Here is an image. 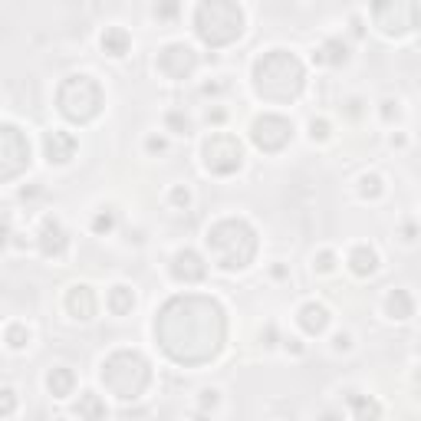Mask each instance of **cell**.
<instances>
[{
    "label": "cell",
    "instance_id": "cell-1",
    "mask_svg": "<svg viewBox=\"0 0 421 421\" xmlns=\"http://www.w3.org/2000/svg\"><path fill=\"white\" fill-rule=\"evenodd\" d=\"M178 306L188 323H178L171 313H162V319L155 326V332H162V346L171 349V346L188 332V342L181 346L178 362H201V359L214 356V352L221 349V336H224V323H221L217 303L188 296V300H178Z\"/></svg>",
    "mask_w": 421,
    "mask_h": 421
},
{
    "label": "cell",
    "instance_id": "cell-2",
    "mask_svg": "<svg viewBox=\"0 0 421 421\" xmlns=\"http://www.w3.org/2000/svg\"><path fill=\"white\" fill-rule=\"evenodd\" d=\"M303 86V70L290 53H270L257 63V89L270 99H293Z\"/></svg>",
    "mask_w": 421,
    "mask_h": 421
},
{
    "label": "cell",
    "instance_id": "cell-3",
    "mask_svg": "<svg viewBox=\"0 0 421 421\" xmlns=\"http://www.w3.org/2000/svg\"><path fill=\"white\" fill-rule=\"evenodd\" d=\"M244 17L234 0H204L197 7V33L211 46H224L234 36H241Z\"/></svg>",
    "mask_w": 421,
    "mask_h": 421
},
{
    "label": "cell",
    "instance_id": "cell-4",
    "mask_svg": "<svg viewBox=\"0 0 421 421\" xmlns=\"http://www.w3.org/2000/svg\"><path fill=\"white\" fill-rule=\"evenodd\" d=\"M99 102H102V92L89 76H72L60 89V109L76 122H89L99 112Z\"/></svg>",
    "mask_w": 421,
    "mask_h": 421
},
{
    "label": "cell",
    "instance_id": "cell-5",
    "mask_svg": "<svg viewBox=\"0 0 421 421\" xmlns=\"http://www.w3.org/2000/svg\"><path fill=\"white\" fill-rule=\"evenodd\" d=\"M30 162V145L13 126H0V178H13Z\"/></svg>",
    "mask_w": 421,
    "mask_h": 421
},
{
    "label": "cell",
    "instance_id": "cell-6",
    "mask_svg": "<svg viewBox=\"0 0 421 421\" xmlns=\"http://www.w3.org/2000/svg\"><path fill=\"white\" fill-rule=\"evenodd\" d=\"M204 162L211 171L227 175V171L241 168V145L234 142L231 135H214V138H207V145H204Z\"/></svg>",
    "mask_w": 421,
    "mask_h": 421
},
{
    "label": "cell",
    "instance_id": "cell-7",
    "mask_svg": "<svg viewBox=\"0 0 421 421\" xmlns=\"http://www.w3.org/2000/svg\"><path fill=\"white\" fill-rule=\"evenodd\" d=\"M290 122L287 119H277V116H267V119H260L257 126H253V138H257L260 148H267V152H277L280 145L290 138Z\"/></svg>",
    "mask_w": 421,
    "mask_h": 421
},
{
    "label": "cell",
    "instance_id": "cell-8",
    "mask_svg": "<svg viewBox=\"0 0 421 421\" xmlns=\"http://www.w3.org/2000/svg\"><path fill=\"white\" fill-rule=\"evenodd\" d=\"M175 277L185 280V283H195V280L204 277V263H201L197 253H191V251L178 253V257H175Z\"/></svg>",
    "mask_w": 421,
    "mask_h": 421
},
{
    "label": "cell",
    "instance_id": "cell-9",
    "mask_svg": "<svg viewBox=\"0 0 421 421\" xmlns=\"http://www.w3.org/2000/svg\"><path fill=\"white\" fill-rule=\"evenodd\" d=\"M72 152H76L72 135H66V132L46 135V155H50V162H70Z\"/></svg>",
    "mask_w": 421,
    "mask_h": 421
},
{
    "label": "cell",
    "instance_id": "cell-10",
    "mask_svg": "<svg viewBox=\"0 0 421 421\" xmlns=\"http://www.w3.org/2000/svg\"><path fill=\"white\" fill-rule=\"evenodd\" d=\"M70 310L80 319H92V313H96V300H92L89 287H72L70 293Z\"/></svg>",
    "mask_w": 421,
    "mask_h": 421
},
{
    "label": "cell",
    "instance_id": "cell-11",
    "mask_svg": "<svg viewBox=\"0 0 421 421\" xmlns=\"http://www.w3.org/2000/svg\"><path fill=\"white\" fill-rule=\"evenodd\" d=\"M300 319H303V329L306 332H323L326 323H329V313H326L323 306H303V313H300Z\"/></svg>",
    "mask_w": 421,
    "mask_h": 421
},
{
    "label": "cell",
    "instance_id": "cell-12",
    "mask_svg": "<svg viewBox=\"0 0 421 421\" xmlns=\"http://www.w3.org/2000/svg\"><path fill=\"white\" fill-rule=\"evenodd\" d=\"M63 227L56 221H46L43 224V253H63Z\"/></svg>",
    "mask_w": 421,
    "mask_h": 421
},
{
    "label": "cell",
    "instance_id": "cell-13",
    "mask_svg": "<svg viewBox=\"0 0 421 421\" xmlns=\"http://www.w3.org/2000/svg\"><path fill=\"white\" fill-rule=\"evenodd\" d=\"M102 50L106 53H112V56H126V50H129V36H126V30H109L106 36H102Z\"/></svg>",
    "mask_w": 421,
    "mask_h": 421
},
{
    "label": "cell",
    "instance_id": "cell-14",
    "mask_svg": "<svg viewBox=\"0 0 421 421\" xmlns=\"http://www.w3.org/2000/svg\"><path fill=\"white\" fill-rule=\"evenodd\" d=\"M352 270H356L359 277L372 273V270H376V253L368 251V247H359V251L352 253Z\"/></svg>",
    "mask_w": 421,
    "mask_h": 421
},
{
    "label": "cell",
    "instance_id": "cell-15",
    "mask_svg": "<svg viewBox=\"0 0 421 421\" xmlns=\"http://www.w3.org/2000/svg\"><path fill=\"white\" fill-rule=\"evenodd\" d=\"M50 388H53V395H60V398H63V395H70V388H72V376L66 372V368L53 372V376H50Z\"/></svg>",
    "mask_w": 421,
    "mask_h": 421
},
{
    "label": "cell",
    "instance_id": "cell-16",
    "mask_svg": "<svg viewBox=\"0 0 421 421\" xmlns=\"http://www.w3.org/2000/svg\"><path fill=\"white\" fill-rule=\"evenodd\" d=\"M132 290L129 287H116V293H112V310L116 313H126V310H132Z\"/></svg>",
    "mask_w": 421,
    "mask_h": 421
},
{
    "label": "cell",
    "instance_id": "cell-17",
    "mask_svg": "<svg viewBox=\"0 0 421 421\" xmlns=\"http://www.w3.org/2000/svg\"><path fill=\"white\" fill-rule=\"evenodd\" d=\"M392 313L398 316V319L412 316V303H408V296H402V293H395V296H392Z\"/></svg>",
    "mask_w": 421,
    "mask_h": 421
},
{
    "label": "cell",
    "instance_id": "cell-18",
    "mask_svg": "<svg viewBox=\"0 0 421 421\" xmlns=\"http://www.w3.org/2000/svg\"><path fill=\"white\" fill-rule=\"evenodd\" d=\"M13 392H10V388H0V415H10L13 412Z\"/></svg>",
    "mask_w": 421,
    "mask_h": 421
},
{
    "label": "cell",
    "instance_id": "cell-19",
    "mask_svg": "<svg viewBox=\"0 0 421 421\" xmlns=\"http://www.w3.org/2000/svg\"><path fill=\"white\" fill-rule=\"evenodd\" d=\"M27 332L20 329V326H13V329H10V346H13V349H20V346H27Z\"/></svg>",
    "mask_w": 421,
    "mask_h": 421
},
{
    "label": "cell",
    "instance_id": "cell-20",
    "mask_svg": "<svg viewBox=\"0 0 421 421\" xmlns=\"http://www.w3.org/2000/svg\"><path fill=\"white\" fill-rule=\"evenodd\" d=\"M175 10H178V4H175V0H162V4L155 7V13H162V17H175Z\"/></svg>",
    "mask_w": 421,
    "mask_h": 421
},
{
    "label": "cell",
    "instance_id": "cell-21",
    "mask_svg": "<svg viewBox=\"0 0 421 421\" xmlns=\"http://www.w3.org/2000/svg\"><path fill=\"white\" fill-rule=\"evenodd\" d=\"M168 122H171V126H178L181 132H188V119H181L178 112H171V116H168Z\"/></svg>",
    "mask_w": 421,
    "mask_h": 421
},
{
    "label": "cell",
    "instance_id": "cell-22",
    "mask_svg": "<svg viewBox=\"0 0 421 421\" xmlns=\"http://www.w3.org/2000/svg\"><path fill=\"white\" fill-rule=\"evenodd\" d=\"M109 227H112V214L96 217V231H109Z\"/></svg>",
    "mask_w": 421,
    "mask_h": 421
},
{
    "label": "cell",
    "instance_id": "cell-23",
    "mask_svg": "<svg viewBox=\"0 0 421 421\" xmlns=\"http://www.w3.org/2000/svg\"><path fill=\"white\" fill-rule=\"evenodd\" d=\"M175 201H178V204H188V191H175Z\"/></svg>",
    "mask_w": 421,
    "mask_h": 421
},
{
    "label": "cell",
    "instance_id": "cell-24",
    "mask_svg": "<svg viewBox=\"0 0 421 421\" xmlns=\"http://www.w3.org/2000/svg\"><path fill=\"white\" fill-rule=\"evenodd\" d=\"M316 135H319V138H323V135H326V122H319V126H316V122H313V138H316Z\"/></svg>",
    "mask_w": 421,
    "mask_h": 421
},
{
    "label": "cell",
    "instance_id": "cell-25",
    "mask_svg": "<svg viewBox=\"0 0 421 421\" xmlns=\"http://www.w3.org/2000/svg\"><path fill=\"white\" fill-rule=\"evenodd\" d=\"M4 237H7V224H0V244H4Z\"/></svg>",
    "mask_w": 421,
    "mask_h": 421
}]
</instances>
